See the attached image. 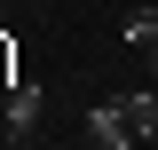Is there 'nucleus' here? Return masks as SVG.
Listing matches in <instances>:
<instances>
[{
    "label": "nucleus",
    "instance_id": "nucleus-1",
    "mask_svg": "<svg viewBox=\"0 0 158 150\" xmlns=\"http://www.w3.org/2000/svg\"><path fill=\"white\" fill-rule=\"evenodd\" d=\"M87 142H95V150H142L135 103H127V95H103L95 111H87Z\"/></svg>",
    "mask_w": 158,
    "mask_h": 150
},
{
    "label": "nucleus",
    "instance_id": "nucleus-2",
    "mask_svg": "<svg viewBox=\"0 0 158 150\" xmlns=\"http://www.w3.org/2000/svg\"><path fill=\"white\" fill-rule=\"evenodd\" d=\"M40 111H48V103H40V87H8V134H32Z\"/></svg>",
    "mask_w": 158,
    "mask_h": 150
},
{
    "label": "nucleus",
    "instance_id": "nucleus-3",
    "mask_svg": "<svg viewBox=\"0 0 158 150\" xmlns=\"http://www.w3.org/2000/svg\"><path fill=\"white\" fill-rule=\"evenodd\" d=\"M118 32H127V48H142V56H150V48H158V8H135Z\"/></svg>",
    "mask_w": 158,
    "mask_h": 150
},
{
    "label": "nucleus",
    "instance_id": "nucleus-4",
    "mask_svg": "<svg viewBox=\"0 0 158 150\" xmlns=\"http://www.w3.org/2000/svg\"><path fill=\"white\" fill-rule=\"evenodd\" d=\"M16 79V48H8V32H0V87Z\"/></svg>",
    "mask_w": 158,
    "mask_h": 150
}]
</instances>
